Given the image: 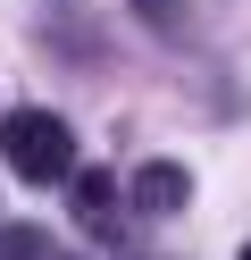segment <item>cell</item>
Listing matches in <instances>:
<instances>
[{"label":"cell","mask_w":251,"mask_h":260,"mask_svg":"<svg viewBox=\"0 0 251 260\" xmlns=\"http://www.w3.org/2000/svg\"><path fill=\"white\" fill-rule=\"evenodd\" d=\"M0 159L25 185H67L76 176V135H67L59 109H9L0 118Z\"/></svg>","instance_id":"cell-1"},{"label":"cell","mask_w":251,"mask_h":260,"mask_svg":"<svg viewBox=\"0 0 251 260\" xmlns=\"http://www.w3.org/2000/svg\"><path fill=\"white\" fill-rule=\"evenodd\" d=\"M67 210H76V226H92V235H117V226H126V193H117L109 168H76L67 176Z\"/></svg>","instance_id":"cell-2"},{"label":"cell","mask_w":251,"mask_h":260,"mask_svg":"<svg viewBox=\"0 0 251 260\" xmlns=\"http://www.w3.org/2000/svg\"><path fill=\"white\" fill-rule=\"evenodd\" d=\"M193 202V168L184 159H151L142 176H134V210H151V218H167V210Z\"/></svg>","instance_id":"cell-3"},{"label":"cell","mask_w":251,"mask_h":260,"mask_svg":"<svg viewBox=\"0 0 251 260\" xmlns=\"http://www.w3.org/2000/svg\"><path fill=\"white\" fill-rule=\"evenodd\" d=\"M0 260H50V235L42 226H0Z\"/></svg>","instance_id":"cell-4"},{"label":"cell","mask_w":251,"mask_h":260,"mask_svg":"<svg viewBox=\"0 0 251 260\" xmlns=\"http://www.w3.org/2000/svg\"><path fill=\"white\" fill-rule=\"evenodd\" d=\"M134 9H142L159 34H184V9H176V0H134Z\"/></svg>","instance_id":"cell-5"},{"label":"cell","mask_w":251,"mask_h":260,"mask_svg":"<svg viewBox=\"0 0 251 260\" xmlns=\"http://www.w3.org/2000/svg\"><path fill=\"white\" fill-rule=\"evenodd\" d=\"M243 260H251V243H243Z\"/></svg>","instance_id":"cell-6"}]
</instances>
